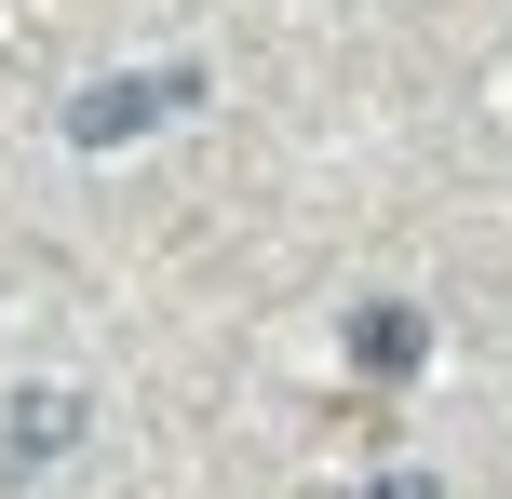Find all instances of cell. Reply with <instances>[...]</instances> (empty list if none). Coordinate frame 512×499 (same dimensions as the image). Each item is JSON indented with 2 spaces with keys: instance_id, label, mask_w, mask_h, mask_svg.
<instances>
[{
  "instance_id": "2",
  "label": "cell",
  "mask_w": 512,
  "mask_h": 499,
  "mask_svg": "<svg viewBox=\"0 0 512 499\" xmlns=\"http://www.w3.org/2000/svg\"><path fill=\"white\" fill-rule=\"evenodd\" d=\"M81 446V392L68 378H41V392H14V419H0V473H41V459Z\"/></svg>"
},
{
  "instance_id": "3",
  "label": "cell",
  "mask_w": 512,
  "mask_h": 499,
  "mask_svg": "<svg viewBox=\"0 0 512 499\" xmlns=\"http://www.w3.org/2000/svg\"><path fill=\"white\" fill-rule=\"evenodd\" d=\"M378 499H445V486H432V473H391V486H378Z\"/></svg>"
},
{
  "instance_id": "1",
  "label": "cell",
  "mask_w": 512,
  "mask_h": 499,
  "mask_svg": "<svg viewBox=\"0 0 512 499\" xmlns=\"http://www.w3.org/2000/svg\"><path fill=\"white\" fill-rule=\"evenodd\" d=\"M189 95H203V68H108V81H81V95L54 108V135H68V149H135V135L176 122Z\"/></svg>"
}]
</instances>
